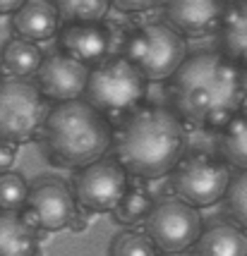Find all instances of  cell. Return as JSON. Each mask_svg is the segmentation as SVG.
<instances>
[{"mask_svg": "<svg viewBox=\"0 0 247 256\" xmlns=\"http://www.w3.org/2000/svg\"><path fill=\"white\" fill-rule=\"evenodd\" d=\"M173 110L182 122L202 130H221L245 100L242 67L225 53H194L170 77Z\"/></svg>", "mask_w": 247, "mask_h": 256, "instance_id": "cell-1", "label": "cell"}, {"mask_svg": "<svg viewBox=\"0 0 247 256\" xmlns=\"http://www.w3.org/2000/svg\"><path fill=\"white\" fill-rule=\"evenodd\" d=\"M185 127L175 110L139 106L113 132V154L135 178L156 180L173 172L185 156Z\"/></svg>", "mask_w": 247, "mask_h": 256, "instance_id": "cell-2", "label": "cell"}, {"mask_svg": "<svg viewBox=\"0 0 247 256\" xmlns=\"http://www.w3.org/2000/svg\"><path fill=\"white\" fill-rule=\"evenodd\" d=\"M113 132L108 115L87 98H70L48 110L39 136L53 166L84 168L111 151Z\"/></svg>", "mask_w": 247, "mask_h": 256, "instance_id": "cell-3", "label": "cell"}, {"mask_svg": "<svg viewBox=\"0 0 247 256\" xmlns=\"http://www.w3.org/2000/svg\"><path fill=\"white\" fill-rule=\"evenodd\" d=\"M146 74L127 56H108L91 65L84 98L108 118H123L146 96Z\"/></svg>", "mask_w": 247, "mask_h": 256, "instance_id": "cell-4", "label": "cell"}, {"mask_svg": "<svg viewBox=\"0 0 247 256\" xmlns=\"http://www.w3.org/2000/svg\"><path fill=\"white\" fill-rule=\"evenodd\" d=\"M125 56L144 72L149 82H166L187 58V46L182 32L173 24L146 22L127 36Z\"/></svg>", "mask_w": 247, "mask_h": 256, "instance_id": "cell-5", "label": "cell"}, {"mask_svg": "<svg viewBox=\"0 0 247 256\" xmlns=\"http://www.w3.org/2000/svg\"><path fill=\"white\" fill-rule=\"evenodd\" d=\"M46 96L27 77L0 79V136L27 144L41 134L46 122Z\"/></svg>", "mask_w": 247, "mask_h": 256, "instance_id": "cell-6", "label": "cell"}, {"mask_svg": "<svg viewBox=\"0 0 247 256\" xmlns=\"http://www.w3.org/2000/svg\"><path fill=\"white\" fill-rule=\"evenodd\" d=\"M230 184V172L221 158L211 154H192L182 156L173 168V190L178 199L187 201L197 208L213 206L225 199Z\"/></svg>", "mask_w": 247, "mask_h": 256, "instance_id": "cell-7", "label": "cell"}, {"mask_svg": "<svg viewBox=\"0 0 247 256\" xmlns=\"http://www.w3.org/2000/svg\"><path fill=\"white\" fill-rule=\"evenodd\" d=\"M144 230L154 240L158 252L163 254H182L194 246L202 234V216L199 208L182 199H168L154 204L144 220Z\"/></svg>", "mask_w": 247, "mask_h": 256, "instance_id": "cell-8", "label": "cell"}, {"mask_svg": "<svg viewBox=\"0 0 247 256\" xmlns=\"http://www.w3.org/2000/svg\"><path fill=\"white\" fill-rule=\"evenodd\" d=\"M127 187H130L127 170L118 158L101 156L89 166L79 168L77 178H75V196H77L79 206L94 213L115 211Z\"/></svg>", "mask_w": 247, "mask_h": 256, "instance_id": "cell-9", "label": "cell"}, {"mask_svg": "<svg viewBox=\"0 0 247 256\" xmlns=\"http://www.w3.org/2000/svg\"><path fill=\"white\" fill-rule=\"evenodd\" d=\"M89 70L91 67L87 62L60 50V53L48 56L36 70V86L53 103L79 98L84 96V89H87Z\"/></svg>", "mask_w": 247, "mask_h": 256, "instance_id": "cell-10", "label": "cell"}, {"mask_svg": "<svg viewBox=\"0 0 247 256\" xmlns=\"http://www.w3.org/2000/svg\"><path fill=\"white\" fill-rule=\"evenodd\" d=\"M27 208H32L44 230H63L70 228L72 218L77 216L75 192L63 180L46 178L39 180L34 187H29Z\"/></svg>", "mask_w": 247, "mask_h": 256, "instance_id": "cell-11", "label": "cell"}, {"mask_svg": "<svg viewBox=\"0 0 247 256\" xmlns=\"http://www.w3.org/2000/svg\"><path fill=\"white\" fill-rule=\"evenodd\" d=\"M230 0H163V10L178 32L187 36H206L218 32Z\"/></svg>", "mask_w": 247, "mask_h": 256, "instance_id": "cell-12", "label": "cell"}, {"mask_svg": "<svg viewBox=\"0 0 247 256\" xmlns=\"http://www.w3.org/2000/svg\"><path fill=\"white\" fill-rule=\"evenodd\" d=\"M60 48L87 65H96L111 56V29L101 22H65L58 34Z\"/></svg>", "mask_w": 247, "mask_h": 256, "instance_id": "cell-13", "label": "cell"}, {"mask_svg": "<svg viewBox=\"0 0 247 256\" xmlns=\"http://www.w3.org/2000/svg\"><path fill=\"white\" fill-rule=\"evenodd\" d=\"M58 24L60 12L51 0H24V5L12 17L15 32L29 41H48L58 32Z\"/></svg>", "mask_w": 247, "mask_h": 256, "instance_id": "cell-14", "label": "cell"}, {"mask_svg": "<svg viewBox=\"0 0 247 256\" xmlns=\"http://www.w3.org/2000/svg\"><path fill=\"white\" fill-rule=\"evenodd\" d=\"M221 53L247 67V0H230L218 26Z\"/></svg>", "mask_w": 247, "mask_h": 256, "instance_id": "cell-15", "label": "cell"}, {"mask_svg": "<svg viewBox=\"0 0 247 256\" xmlns=\"http://www.w3.org/2000/svg\"><path fill=\"white\" fill-rule=\"evenodd\" d=\"M192 249L199 256H245L247 234L235 225L218 223L211 225L209 230H202Z\"/></svg>", "mask_w": 247, "mask_h": 256, "instance_id": "cell-16", "label": "cell"}, {"mask_svg": "<svg viewBox=\"0 0 247 256\" xmlns=\"http://www.w3.org/2000/svg\"><path fill=\"white\" fill-rule=\"evenodd\" d=\"M36 246V230L24 223L22 213L0 208V256H32Z\"/></svg>", "mask_w": 247, "mask_h": 256, "instance_id": "cell-17", "label": "cell"}, {"mask_svg": "<svg viewBox=\"0 0 247 256\" xmlns=\"http://www.w3.org/2000/svg\"><path fill=\"white\" fill-rule=\"evenodd\" d=\"M44 62V56L39 50L36 41H29L24 36L8 38L0 50V72L8 77H32Z\"/></svg>", "mask_w": 247, "mask_h": 256, "instance_id": "cell-18", "label": "cell"}, {"mask_svg": "<svg viewBox=\"0 0 247 256\" xmlns=\"http://www.w3.org/2000/svg\"><path fill=\"white\" fill-rule=\"evenodd\" d=\"M221 156L235 168H247V106L221 127Z\"/></svg>", "mask_w": 247, "mask_h": 256, "instance_id": "cell-19", "label": "cell"}, {"mask_svg": "<svg viewBox=\"0 0 247 256\" xmlns=\"http://www.w3.org/2000/svg\"><path fill=\"white\" fill-rule=\"evenodd\" d=\"M60 22H101L108 14L113 0H53Z\"/></svg>", "mask_w": 247, "mask_h": 256, "instance_id": "cell-20", "label": "cell"}, {"mask_svg": "<svg viewBox=\"0 0 247 256\" xmlns=\"http://www.w3.org/2000/svg\"><path fill=\"white\" fill-rule=\"evenodd\" d=\"M154 208V201L149 196V192L142 187H127L125 196L120 199V204L115 206V220L123 225H137L146 220L149 211Z\"/></svg>", "mask_w": 247, "mask_h": 256, "instance_id": "cell-21", "label": "cell"}, {"mask_svg": "<svg viewBox=\"0 0 247 256\" xmlns=\"http://www.w3.org/2000/svg\"><path fill=\"white\" fill-rule=\"evenodd\" d=\"M111 254L113 256H154L158 254V246L149 232H120L113 237L111 242Z\"/></svg>", "mask_w": 247, "mask_h": 256, "instance_id": "cell-22", "label": "cell"}, {"mask_svg": "<svg viewBox=\"0 0 247 256\" xmlns=\"http://www.w3.org/2000/svg\"><path fill=\"white\" fill-rule=\"evenodd\" d=\"M29 196V187L24 182L22 175L17 172H0V208H8V211H20Z\"/></svg>", "mask_w": 247, "mask_h": 256, "instance_id": "cell-23", "label": "cell"}, {"mask_svg": "<svg viewBox=\"0 0 247 256\" xmlns=\"http://www.w3.org/2000/svg\"><path fill=\"white\" fill-rule=\"evenodd\" d=\"M225 201H228V208L233 213V218L242 228H247V168H240L235 178H230Z\"/></svg>", "mask_w": 247, "mask_h": 256, "instance_id": "cell-24", "label": "cell"}, {"mask_svg": "<svg viewBox=\"0 0 247 256\" xmlns=\"http://www.w3.org/2000/svg\"><path fill=\"white\" fill-rule=\"evenodd\" d=\"M17 146L20 144H15V142H10V139H3V136H0V172L10 170V166L15 163Z\"/></svg>", "mask_w": 247, "mask_h": 256, "instance_id": "cell-25", "label": "cell"}, {"mask_svg": "<svg viewBox=\"0 0 247 256\" xmlns=\"http://www.w3.org/2000/svg\"><path fill=\"white\" fill-rule=\"evenodd\" d=\"M161 0H113V5L118 8V10L123 12H144V10H151L154 5H158Z\"/></svg>", "mask_w": 247, "mask_h": 256, "instance_id": "cell-26", "label": "cell"}, {"mask_svg": "<svg viewBox=\"0 0 247 256\" xmlns=\"http://www.w3.org/2000/svg\"><path fill=\"white\" fill-rule=\"evenodd\" d=\"M24 5V0H0V14H15Z\"/></svg>", "mask_w": 247, "mask_h": 256, "instance_id": "cell-27", "label": "cell"}, {"mask_svg": "<svg viewBox=\"0 0 247 256\" xmlns=\"http://www.w3.org/2000/svg\"><path fill=\"white\" fill-rule=\"evenodd\" d=\"M242 86H245V94H247V67H242Z\"/></svg>", "mask_w": 247, "mask_h": 256, "instance_id": "cell-28", "label": "cell"}]
</instances>
